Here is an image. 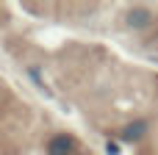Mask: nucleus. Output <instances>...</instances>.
<instances>
[{"label":"nucleus","mask_w":158,"mask_h":155,"mask_svg":"<svg viewBox=\"0 0 158 155\" xmlns=\"http://www.w3.org/2000/svg\"><path fill=\"white\" fill-rule=\"evenodd\" d=\"M128 25H131L133 31H147V28L153 25V11L144 8V6H133V8L128 11Z\"/></svg>","instance_id":"f257e3e1"},{"label":"nucleus","mask_w":158,"mask_h":155,"mask_svg":"<svg viewBox=\"0 0 158 155\" xmlns=\"http://www.w3.org/2000/svg\"><path fill=\"white\" fill-rule=\"evenodd\" d=\"M47 153L50 155H72L75 153V141L69 139V136H53L50 139V144H47Z\"/></svg>","instance_id":"f03ea898"},{"label":"nucleus","mask_w":158,"mask_h":155,"mask_svg":"<svg viewBox=\"0 0 158 155\" xmlns=\"http://www.w3.org/2000/svg\"><path fill=\"white\" fill-rule=\"evenodd\" d=\"M144 133H147V122H131V125L122 130V139H125V141H139Z\"/></svg>","instance_id":"7ed1b4c3"},{"label":"nucleus","mask_w":158,"mask_h":155,"mask_svg":"<svg viewBox=\"0 0 158 155\" xmlns=\"http://www.w3.org/2000/svg\"><path fill=\"white\" fill-rule=\"evenodd\" d=\"M106 153L108 155H119V147H117L114 141H108V144H106Z\"/></svg>","instance_id":"20e7f679"},{"label":"nucleus","mask_w":158,"mask_h":155,"mask_svg":"<svg viewBox=\"0 0 158 155\" xmlns=\"http://www.w3.org/2000/svg\"><path fill=\"white\" fill-rule=\"evenodd\" d=\"M0 97H3V86H0Z\"/></svg>","instance_id":"39448f33"}]
</instances>
